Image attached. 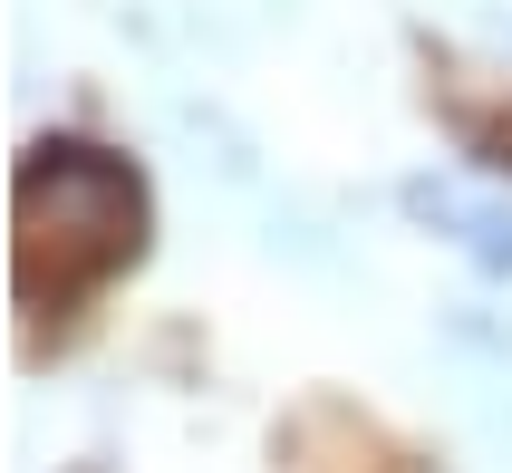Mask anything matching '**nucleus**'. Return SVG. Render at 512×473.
Wrapping results in <instances>:
<instances>
[{"label": "nucleus", "mask_w": 512, "mask_h": 473, "mask_svg": "<svg viewBox=\"0 0 512 473\" xmlns=\"http://www.w3.org/2000/svg\"><path fill=\"white\" fill-rule=\"evenodd\" d=\"M136 261H145V174L87 136H39L20 155V309L78 319Z\"/></svg>", "instance_id": "nucleus-1"}]
</instances>
